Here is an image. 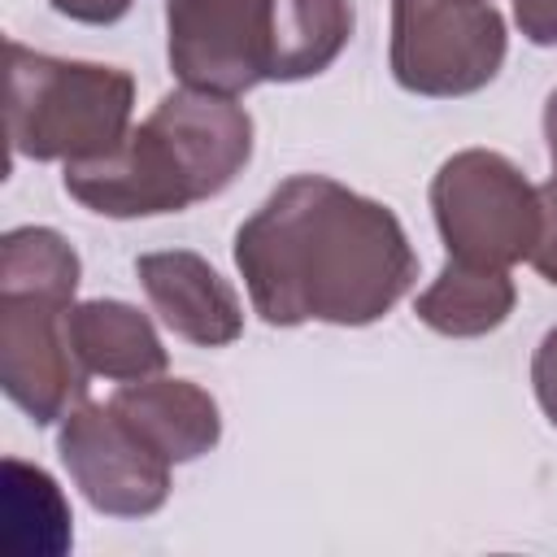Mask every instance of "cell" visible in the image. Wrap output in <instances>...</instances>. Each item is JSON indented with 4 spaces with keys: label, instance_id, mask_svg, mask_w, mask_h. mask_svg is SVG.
<instances>
[{
    "label": "cell",
    "instance_id": "cell-19",
    "mask_svg": "<svg viewBox=\"0 0 557 557\" xmlns=\"http://www.w3.org/2000/svg\"><path fill=\"white\" fill-rule=\"evenodd\" d=\"M513 22L535 48H557V0H513Z\"/></svg>",
    "mask_w": 557,
    "mask_h": 557
},
{
    "label": "cell",
    "instance_id": "cell-2",
    "mask_svg": "<svg viewBox=\"0 0 557 557\" xmlns=\"http://www.w3.org/2000/svg\"><path fill=\"white\" fill-rule=\"evenodd\" d=\"M135 78L117 65L61 61L9 39L4 126L13 157L96 161L131 135Z\"/></svg>",
    "mask_w": 557,
    "mask_h": 557
},
{
    "label": "cell",
    "instance_id": "cell-15",
    "mask_svg": "<svg viewBox=\"0 0 557 557\" xmlns=\"http://www.w3.org/2000/svg\"><path fill=\"white\" fill-rule=\"evenodd\" d=\"M352 39V0H274L270 78L300 83L322 74Z\"/></svg>",
    "mask_w": 557,
    "mask_h": 557
},
{
    "label": "cell",
    "instance_id": "cell-8",
    "mask_svg": "<svg viewBox=\"0 0 557 557\" xmlns=\"http://www.w3.org/2000/svg\"><path fill=\"white\" fill-rule=\"evenodd\" d=\"M65 191L104 218H157L205 200L183 152L152 117H144L109 157L70 161Z\"/></svg>",
    "mask_w": 557,
    "mask_h": 557
},
{
    "label": "cell",
    "instance_id": "cell-11",
    "mask_svg": "<svg viewBox=\"0 0 557 557\" xmlns=\"http://www.w3.org/2000/svg\"><path fill=\"white\" fill-rule=\"evenodd\" d=\"M113 413L170 466L205 457L222 435L218 400L187 379H135L109 396Z\"/></svg>",
    "mask_w": 557,
    "mask_h": 557
},
{
    "label": "cell",
    "instance_id": "cell-3",
    "mask_svg": "<svg viewBox=\"0 0 557 557\" xmlns=\"http://www.w3.org/2000/svg\"><path fill=\"white\" fill-rule=\"evenodd\" d=\"M431 209L448 257L466 265L509 270L540 235V191L492 148L453 152L431 178Z\"/></svg>",
    "mask_w": 557,
    "mask_h": 557
},
{
    "label": "cell",
    "instance_id": "cell-18",
    "mask_svg": "<svg viewBox=\"0 0 557 557\" xmlns=\"http://www.w3.org/2000/svg\"><path fill=\"white\" fill-rule=\"evenodd\" d=\"M531 383H535V400L544 409V418L557 426V326L540 339L535 361H531Z\"/></svg>",
    "mask_w": 557,
    "mask_h": 557
},
{
    "label": "cell",
    "instance_id": "cell-1",
    "mask_svg": "<svg viewBox=\"0 0 557 557\" xmlns=\"http://www.w3.org/2000/svg\"><path fill=\"white\" fill-rule=\"evenodd\" d=\"M235 265L270 326H370L418 278L400 218L326 174L278 183L235 231Z\"/></svg>",
    "mask_w": 557,
    "mask_h": 557
},
{
    "label": "cell",
    "instance_id": "cell-6",
    "mask_svg": "<svg viewBox=\"0 0 557 557\" xmlns=\"http://www.w3.org/2000/svg\"><path fill=\"white\" fill-rule=\"evenodd\" d=\"M274 0H165V52L183 87L239 96L270 78Z\"/></svg>",
    "mask_w": 557,
    "mask_h": 557
},
{
    "label": "cell",
    "instance_id": "cell-14",
    "mask_svg": "<svg viewBox=\"0 0 557 557\" xmlns=\"http://www.w3.org/2000/svg\"><path fill=\"white\" fill-rule=\"evenodd\" d=\"M413 313L422 326L448 339H474L496 331L513 313V278L509 270L492 265H466V261H444L440 278L413 300Z\"/></svg>",
    "mask_w": 557,
    "mask_h": 557
},
{
    "label": "cell",
    "instance_id": "cell-5",
    "mask_svg": "<svg viewBox=\"0 0 557 557\" xmlns=\"http://www.w3.org/2000/svg\"><path fill=\"white\" fill-rule=\"evenodd\" d=\"M74 300L44 292H0V387L39 426L65 418L83 392L87 370L70 344Z\"/></svg>",
    "mask_w": 557,
    "mask_h": 557
},
{
    "label": "cell",
    "instance_id": "cell-7",
    "mask_svg": "<svg viewBox=\"0 0 557 557\" xmlns=\"http://www.w3.org/2000/svg\"><path fill=\"white\" fill-rule=\"evenodd\" d=\"M61 461L74 487L87 496L96 513L109 518H148L170 496V461L152 453L113 405L78 400L57 431Z\"/></svg>",
    "mask_w": 557,
    "mask_h": 557
},
{
    "label": "cell",
    "instance_id": "cell-12",
    "mask_svg": "<svg viewBox=\"0 0 557 557\" xmlns=\"http://www.w3.org/2000/svg\"><path fill=\"white\" fill-rule=\"evenodd\" d=\"M70 344L87 374L117 383L152 379L165 370V348L148 322L126 300H83L70 309Z\"/></svg>",
    "mask_w": 557,
    "mask_h": 557
},
{
    "label": "cell",
    "instance_id": "cell-9",
    "mask_svg": "<svg viewBox=\"0 0 557 557\" xmlns=\"http://www.w3.org/2000/svg\"><path fill=\"white\" fill-rule=\"evenodd\" d=\"M135 274L148 292L152 313L187 344L196 348H222L235 344L244 331V309L231 283L187 248L170 252H144L135 261Z\"/></svg>",
    "mask_w": 557,
    "mask_h": 557
},
{
    "label": "cell",
    "instance_id": "cell-16",
    "mask_svg": "<svg viewBox=\"0 0 557 557\" xmlns=\"http://www.w3.org/2000/svg\"><path fill=\"white\" fill-rule=\"evenodd\" d=\"M78 252L48 226H17L0 239V292H44L74 300Z\"/></svg>",
    "mask_w": 557,
    "mask_h": 557
},
{
    "label": "cell",
    "instance_id": "cell-4",
    "mask_svg": "<svg viewBox=\"0 0 557 557\" xmlns=\"http://www.w3.org/2000/svg\"><path fill=\"white\" fill-rule=\"evenodd\" d=\"M505 17L492 0H392V74L413 96H470L505 65Z\"/></svg>",
    "mask_w": 557,
    "mask_h": 557
},
{
    "label": "cell",
    "instance_id": "cell-21",
    "mask_svg": "<svg viewBox=\"0 0 557 557\" xmlns=\"http://www.w3.org/2000/svg\"><path fill=\"white\" fill-rule=\"evenodd\" d=\"M544 139H548V157H553V174H557V91L544 104Z\"/></svg>",
    "mask_w": 557,
    "mask_h": 557
},
{
    "label": "cell",
    "instance_id": "cell-13",
    "mask_svg": "<svg viewBox=\"0 0 557 557\" xmlns=\"http://www.w3.org/2000/svg\"><path fill=\"white\" fill-rule=\"evenodd\" d=\"M70 500L57 479L30 461L0 466V548L9 557H61L74 540Z\"/></svg>",
    "mask_w": 557,
    "mask_h": 557
},
{
    "label": "cell",
    "instance_id": "cell-17",
    "mask_svg": "<svg viewBox=\"0 0 557 557\" xmlns=\"http://www.w3.org/2000/svg\"><path fill=\"white\" fill-rule=\"evenodd\" d=\"M535 191H540V235H535V248H531L527 261L548 283H557V174L548 183H540Z\"/></svg>",
    "mask_w": 557,
    "mask_h": 557
},
{
    "label": "cell",
    "instance_id": "cell-10",
    "mask_svg": "<svg viewBox=\"0 0 557 557\" xmlns=\"http://www.w3.org/2000/svg\"><path fill=\"white\" fill-rule=\"evenodd\" d=\"M148 117L174 139V148L183 152L205 200L226 191L231 178L252 157V117L231 96L178 87V91L161 96Z\"/></svg>",
    "mask_w": 557,
    "mask_h": 557
},
{
    "label": "cell",
    "instance_id": "cell-20",
    "mask_svg": "<svg viewBox=\"0 0 557 557\" xmlns=\"http://www.w3.org/2000/svg\"><path fill=\"white\" fill-rule=\"evenodd\" d=\"M57 13H65L70 22H87V26H113L117 17L131 13L135 0H48Z\"/></svg>",
    "mask_w": 557,
    "mask_h": 557
}]
</instances>
